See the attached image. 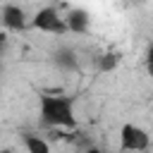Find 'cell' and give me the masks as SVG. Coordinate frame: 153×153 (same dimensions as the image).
Here are the masks:
<instances>
[{
  "instance_id": "obj_1",
  "label": "cell",
  "mask_w": 153,
  "mask_h": 153,
  "mask_svg": "<svg viewBox=\"0 0 153 153\" xmlns=\"http://www.w3.org/2000/svg\"><path fill=\"white\" fill-rule=\"evenodd\" d=\"M38 115L45 127L53 129H74L76 115H74V98L62 93H41L38 96Z\"/></svg>"
},
{
  "instance_id": "obj_2",
  "label": "cell",
  "mask_w": 153,
  "mask_h": 153,
  "mask_svg": "<svg viewBox=\"0 0 153 153\" xmlns=\"http://www.w3.org/2000/svg\"><path fill=\"white\" fill-rule=\"evenodd\" d=\"M29 26H33V29H38L43 33H57V36L65 33V31H69L67 29V22L60 17V12L55 7H41L33 14V19L29 22Z\"/></svg>"
},
{
  "instance_id": "obj_3",
  "label": "cell",
  "mask_w": 153,
  "mask_h": 153,
  "mask_svg": "<svg viewBox=\"0 0 153 153\" xmlns=\"http://www.w3.org/2000/svg\"><path fill=\"white\" fill-rule=\"evenodd\" d=\"M151 143V136L146 129H141L139 124H122L120 129V148L122 151H146Z\"/></svg>"
},
{
  "instance_id": "obj_4",
  "label": "cell",
  "mask_w": 153,
  "mask_h": 153,
  "mask_svg": "<svg viewBox=\"0 0 153 153\" xmlns=\"http://www.w3.org/2000/svg\"><path fill=\"white\" fill-rule=\"evenodd\" d=\"M0 24L7 29V31H24L29 26V17L24 12V7L14 5V2H7L2 5L0 10Z\"/></svg>"
},
{
  "instance_id": "obj_5",
  "label": "cell",
  "mask_w": 153,
  "mask_h": 153,
  "mask_svg": "<svg viewBox=\"0 0 153 153\" xmlns=\"http://www.w3.org/2000/svg\"><path fill=\"white\" fill-rule=\"evenodd\" d=\"M65 22H67V29L74 31V33H86L88 26H91V17H88V12L81 10V7L69 10V14L65 17Z\"/></svg>"
},
{
  "instance_id": "obj_6",
  "label": "cell",
  "mask_w": 153,
  "mask_h": 153,
  "mask_svg": "<svg viewBox=\"0 0 153 153\" xmlns=\"http://www.w3.org/2000/svg\"><path fill=\"white\" fill-rule=\"evenodd\" d=\"M120 65H122V55H120L117 50L100 53V55H96V60H93V67H96V72H100V74H110V72H115Z\"/></svg>"
},
{
  "instance_id": "obj_7",
  "label": "cell",
  "mask_w": 153,
  "mask_h": 153,
  "mask_svg": "<svg viewBox=\"0 0 153 153\" xmlns=\"http://www.w3.org/2000/svg\"><path fill=\"white\" fill-rule=\"evenodd\" d=\"M55 65H57L60 69H65V72H74V69L79 67L76 55H74L69 48H60V50L55 53Z\"/></svg>"
},
{
  "instance_id": "obj_8",
  "label": "cell",
  "mask_w": 153,
  "mask_h": 153,
  "mask_svg": "<svg viewBox=\"0 0 153 153\" xmlns=\"http://www.w3.org/2000/svg\"><path fill=\"white\" fill-rule=\"evenodd\" d=\"M24 146H26L29 153H48L50 151L48 141L43 136H38V134H24Z\"/></svg>"
},
{
  "instance_id": "obj_9",
  "label": "cell",
  "mask_w": 153,
  "mask_h": 153,
  "mask_svg": "<svg viewBox=\"0 0 153 153\" xmlns=\"http://www.w3.org/2000/svg\"><path fill=\"white\" fill-rule=\"evenodd\" d=\"M146 72L153 76V43H151V48H148V53H146Z\"/></svg>"
},
{
  "instance_id": "obj_10",
  "label": "cell",
  "mask_w": 153,
  "mask_h": 153,
  "mask_svg": "<svg viewBox=\"0 0 153 153\" xmlns=\"http://www.w3.org/2000/svg\"><path fill=\"white\" fill-rule=\"evenodd\" d=\"M5 45H7V36H5V33H0V55H2Z\"/></svg>"
},
{
  "instance_id": "obj_11",
  "label": "cell",
  "mask_w": 153,
  "mask_h": 153,
  "mask_svg": "<svg viewBox=\"0 0 153 153\" xmlns=\"http://www.w3.org/2000/svg\"><path fill=\"white\" fill-rule=\"evenodd\" d=\"M0 72H2V67H0Z\"/></svg>"
}]
</instances>
